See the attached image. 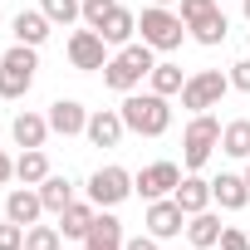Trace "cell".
Returning a JSON list of instances; mask_svg holds the SVG:
<instances>
[{
    "label": "cell",
    "instance_id": "1",
    "mask_svg": "<svg viewBox=\"0 0 250 250\" xmlns=\"http://www.w3.org/2000/svg\"><path fill=\"white\" fill-rule=\"evenodd\" d=\"M118 113L128 123V133H138V138H162L172 128V108L162 93H128Z\"/></svg>",
    "mask_w": 250,
    "mask_h": 250
},
{
    "label": "cell",
    "instance_id": "2",
    "mask_svg": "<svg viewBox=\"0 0 250 250\" xmlns=\"http://www.w3.org/2000/svg\"><path fill=\"white\" fill-rule=\"evenodd\" d=\"M35 69H40L35 44H15V49H5V59H0V98H20V93H30Z\"/></svg>",
    "mask_w": 250,
    "mask_h": 250
},
{
    "label": "cell",
    "instance_id": "3",
    "mask_svg": "<svg viewBox=\"0 0 250 250\" xmlns=\"http://www.w3.org/2000/svg\"><path fill=\"white\" fill-rule=\"evenodd\" d=\"M216 143H221V123H216L211 113H196V118L187 123V133H182V162H187V172L206 167V157H211Z\"/></svg>",
    "mask_w": 250,
    "mask_h": 250
},
{
    "label": "cell",
    "instance_id": "4",
    "mask_svg": "<svg viewBox=\"0 0 250 250\" xmlns=\"http://www.w3.org/2000/svg\"><path fill=\"white\" fill-rule=\"evenodd\" d=\"M138 30H143V44H152V49H182V35H187L182 15H172L167 5H147Z\"/></svg>",
    "mask_w": 250,
    "mask_h": 250
},
{
    "label": "cell",
    "instance_id": "5",
    "mask_svg": "<svg viewBox=\"0 0 250 250\" xmlns=\"http://www.w3.org/2000/svg\"><path fill=\"white\" fill-rule=\"evenodd\" d=\"M226 88H230V74H221V69H201V74H191V79L182 83V108L206 113V108H216V103L226 98Z\"/></svg>",
    "mask_w": 250,
    "mask_h": 250
},
{
    "label": "cell",
    "instance_id": "6",
    "mask_svg": "<svg viewBox=\"0 0 250 250\" xmlns=\"http://www.w3.org/2000/svg\"><path fill=\"white\" fill-rule=\"evenodd\" d=\"M133 196V177L123 172V167H98L88 177V201L93 206H118V201H128Z\"/></svg>",
    "mask_w": 250,
    "mask_h": 250
},
{
    "label": "cell",
    "instance_id": "7",
    "mask_svg": "<svg viewBox=\"0 0 250 250\" xmlns=\"http://www.w3.org/2000/svg\"><path fill=\"white\" fill-rule=\"evenodd\" d=\"M177 182H182V167H177V162H152V167H143V172L133 177V191H138L143 201H157V196H172Z\"/></svg>",
    "mask_w": 250,
    "mask_h": 250
},
{
    "label": "cell",
    "instance_id": "8",
    "mask_svg": "<svg viewBox=\"0 0 250 250\" xmlns=\"http://www.w3.org/2000/svg\"><path fill=\"white\" fill-rule=\"evenodd\" d=\"M69 64H74V69H103V64H108V40H103L98 30L69 35Z\"/></svg>",
    "mask_w": 250,
    "mask_h": 250
},
{
    "label": "cell",
    "instance_id": "9",
    "mask_svg": "<svg viewBox=\"0 0 250 250\" xmlns=\"http://www.w3.org/2000/svg\"><path fill=\"white\" fill-rule=\"evenodd\" d=\"M182 226H187V211H182L172 196H157V201H147V235H157V240H172V235H182Z\"/></svg>",
    "mask_w": 250,
    "mask_h": 250
},
{
    "label": "cell",
    "instance_id": "10",
    "mask_svg": "<svg viewBox=\"0 0 250 250\" xmlns=\"http://www.w3.org/2000/svg\"><path fill=\"white\" fill-rule=\"evenodd\" d=\"M143 79H147V69H143L128 49H118V54L103 64V83H108V88H118V93H133Z\"/></svg>",
    "mask_w": 250,
    "mask_h": 250
},
{
    "label": "cell",
    "instance_id": "11",
    "mask_svg": "<svg viewBox=\"0 0 250 250\" xmlns=\"http://www.w3.org/2000/svg\"><path fill=\"white\" fill-rule=\"evenodd\" d=\"M88 143L93 147H118L123 143V133H128V123H123V113L118 108H98V113H88Z\"/></svg>",
    "mask_w": 250,
    "mask_h": 250
},
{
    "label": "cell",
    "instance_id": "12",
    "mask_svg": "<svg viewBox=\"0 0 250 250\" xmlns=\"http://www.w3.org/2000/svg\"><path fill=\"white\" fill-rule=\"evenodd\" d=\"M49 128L59 133V138H74V133H83L88 128V108L79 103V98H59V103H49Z\"/></svg>",
    "mask_w": 250,
    "mask_h": 250
},
{
    "label": "cell",
    "instance_id": "13",
    "mask_svg": "<svg viewBox=\"0 0 250 250\" xmlns=\"http://www.w3.org/2000/svg\"><path fill=\"white\" fill-rule=\"evenodd\" d=\"M40 211H44V201H40V191H35V187H15V191L5 196V216H10L15 226H25V230L40 221Z\"/></svg>",
    "mask_w": 250,
    "mask_h": 250
},
{
    "label": "cell",
    "instance_id": "14",
    "mask_svg": "<svg viewBox=\"0 0 250 250\" xmlns=\"http://www.w3.org/2000/svg\"><path fill=\"white\" fill-rule=\"evenodd\" d=\"M123 240H128V235H123V221L118 216H93V230L83 235V250H123Z\"/></svg>",
    "mask_w": 250,
    "mask_h": 250
},
{
    "label": "cell",
    "instance_id": "15",
    "mask_svg": "<svg viewBox=\"0 0 250 250\" xmlns=\"http://www.w3.org/2000/svg\"><path fill=\"white\" fill-rule=\"evenodd\" d=\"M49 25H54V20H49L44 10H20V15H15V44H35V49H40V44L49 40Z\"/></svg>",
    "mask_w": 250,
    "mask_h": 250
},
{
    "label": "cell",
    "instance_id": "16",
    "mask_svg": "<svg viewBox=\"0 0 250 250\" xmlns=\"http://www.w3.org/2000/svg\"><path fill=\"white\" fill-rule=\"evenodd\" d=\"M211 201H221L226 211H240V206L250 201V187H245V177H235V172H221V177L211 182Z\"/></svg>",
    "mask_w": 250,
    "mask_h": 250
},
{
    "label": "cell",
    "instance_id": "17",
    "mask_svg": "<svg viewBox=\"0 0 250 250\" xmlns=\"http://www.w3.org/2000/svg\"><path fill=\"white\" fill-rule=\"evenodd\" d=\"M172 201H177L187 216H196V211H206V206H211V182H201V177H182V182H177V191H172Z\"/></svg>",
    "mask_w": 250,
    "mask_h": 250
},
{
    "label": "cell",
    "instance_id": "18",
    "mask_svg": "<svg viewBox=\"0 0 250 250\" xmlns=\"http://www.w3.org/2000/svg\"><path fill=\"white\" fill-rule=\"evenodd\" d=\"M10 133H15L20 147H44V138H49L54 128H49V118H40V113H15Z\"/></svg>",
    "mask_w": 250,
    "mask_h": 250
},
{
    "label": "cell",
    "instance_id": "19",
    "mask_svg": "<svg viewBox=\"0 0 250 250\" xmlns=\"http://www.w3.org/2000/svg\"><path fill=\"white\" fill-rule=\"evenodd\" d=\"M221 221L211 216V211H196V216H187V240L196 245V250H211V245H221Z\"/></svg>",
    "mask_w": 250,
    "mask_h": 250
},
{
    "label": "cell",
    "instance_id": "20",
    "mask_svg": "<svg viewBox=\"0 0 250 250\" xmlns=\"http://www.w3.org/2000/svg\"><path fill=\"white\" fill-rule=\"evenodd\" d=\"M187 30H191V40L206 44V49H211V44H226V10L216 5V10H206L201 20H191Z\"/></svg>",
    "mask_w": 250,
    "mask_h": 250
},
{
    "label": "cell",
    "instance_id": "21",
    "mask_svg": "<svg viewBox=\"0 0 250 250\" xmlns=\"http://www.w3.org/2000/svg\"><path fill=\"white\" fill-rule=\"evenodd\" d=\"M93 216H98V211H93V201H69V206L59 211V230L83 240V235L93 230Z\"/></svg>",
    "mask_w": 250,
    "mask_h": 250
},
{
    "label": "cell",
    "instance_id": "22",
    "mask_svg": "<svg viewBox=\"0 0 250 250\" xmlns=\"http://www.w3.org/2000/svg\"><path fill=\"white\" fill-rule=\"evenodd\" d=\"M15 177H20L25 187H40V182L49 177V157H44V147H25L20 162H15Z\"/></svg>",
    "mask_w": 250,
    "mask_h": 250
},
{
    "label": "cell",
    "instance_id": "23",
    "mask_svg": "<svg viewBox=\"0 0 250 250\" xmlns=\"http://www.w3.org/2000/svg\"><path fill=\"white\" fill-rule=\"evenodd\" d=\"M40 201H44V211H54V216H59V211L74 201V187H69V177H54V172H49V177L40 182Z\"/></svg>",
    "mask_w": 250,
    "mask_h": 250
},
{
    "label": "cell",
    "instance_id": "24",
    "mask_svg": "<svg viewBox=\"0 0 250 250\" xmlns=\"http://www.w3.org/2000/svg\"><path fill=\"white\" fill-rule=\"evenodd\" d=\"M221 152L230 157H250V118H235L221 128Z\"/></svg>",
    "mask_w": 250,
    "mask_h": 250
},
{
    "label": "cell",
    "instance_id": "25",
    "mask_svg": "<svg viewBox=\"0 0 250 250\" xmlns=\"http://www.w3.org/2000/svg\"><path fill=\"white\" fill-rule=\"evenodd\" d=\"M133 30H138L133 10H123V5H118V10H113V15L103 20V30H98V35H103L108 44H128V40H133Z\"/></svg>",
    "mask_w": 250,
    "mask_h": 250
},
{
    "label": "cell",
    "instance_id": "26",
    "mask_svg": "<svg viewBox=\"0 0 250 250\" xmlns=\"http://www.w3.org/2000/svg\"><path fill=\"white\" fill-rule=\"evenodd\" d=\"M147 79H152V93H162V98H172V93H182V83H187L177 64H157V69H152Z\"/></svg>",
    "mask_w": 250,
    "mask_h": 250
},
{
    "label": "cell",
    "instance_id": "27",
    "mask_svg": "<svg viewBox=\"0 0 250 250\" xmlns=\"http://www.w3.org/2000/svg\"><path fill=\"white\" fill-rule=\"evenodd\" d=\"M59 240H64L59 226H30L25 230V250H59Z\"/></svg>",
    "mask_w": 250,
    "mask_h": 250
},
{
    "label": "cell",
    "instance_id": "28",
    "mask_svg": "<svg viewBox=\"0 0 250 250\" xmlns=\"http://www.w3.org/2000/svg\"><path fill=\"white\" fill-rule=\"evenodd\" d=\"M44 15L54 25H74V20H83V0H44Z\"/></svg>",
    "mask_w": 250,
    "mask_h": 250
},
{
    "label": "cell",
    "instance_id": "29",
    "mask_svg": "<svg viewBox=\"0 0 250 250\" xmlns=\"http://www.w3.org/2000/svg\"><path fill=\"white\" fill-rule=\"evenodd\" d=\"M118 10V0H83V25L88 30H103V20Z\"/></svg>",
    "mask_w": 250,
    "mask_h": 250
},
{
    "label": "cell",
    "instance_id": "30",
    "mask_svg": "<svg viewBox=\"0 0 250 250\" xmlns=\"http://www.w3.org/2000/svg\"><path fill=\"white\" fill-rule=\"evenodd\" d=\"M0 250H25V226H15L5 216V226H0Z\"/></svg>",
    "mask_w": 250,
    "mask_h": 250
},
{
    "label": "cell",
    "instance_id": "31",
    "mask_svg": "<svg viewBox=\"0 0 250 250\" xmlns=\"http://www.w3.org/2000/svg\"><path fill=\"white\" fill-rule=\"evenodd\" d=\"M206 10H216V0H182V25H191V20H201Z\"/></svg>",
    "mask_w": 250,
    "mask_h": 250
},
{
    "label": "cell",
    "instance_id": "32",
    "mask_svg": "<svg viewBox=\"0 0 250 250\" xmlns=\"http://www.w3.org/2000/svg\"><path fill=\"white\" fill-rule=\"evenodd\" d=\"M221 250H250V235L235 230V226H226V230H221Z\"/></svg>",
    "mask_w": 250,
    "mask_h": 250
},
{
    "label": "cell",
    "instance_id": "33",
    "mask_svg": "<svg viewBox=\"0 0 250 250\" xmlns=\"http://www.w3.org/2000/svg\"><path fill=\"white\" fill-rule=\"evenodd\" d=\"M230 88H240V93H250V59H240V64H230Z\"/></svg>",
    "mask_w": 250,
    "mask_h": 250
},
{
    "label": "cell",
    "instance_id": "34",
    "mask_svg": "<svg viewBox=\"0 0 250 250\" xmlns=\"http://www.w3.org/2000/svg\"><path fill=\"white\" fill-rule=\"evenodd\" d=\"M123 250H157V235H133V240H123Z\"/></svg>",
    "mask_w": 250,
    "mask_h": 250
},
{
    "label": "cell",
    "instance_id": "35",
    "mask_svg": "<svg viewBox=\"0 0 250 250\" xmlns=\"http://www.w3.org/2000/svg\"><path fill=\"white\" fill-rule=\"evenodd\" d=\"M10 177H15V162H10V157H5V152H0V187H5V182H10Z\"/></svg>",
    "mask_w": 250,
    "mask_h": 250
},
{
    "label": "cell",
    "instance_id": "36",
    "mask_svg": "<svg viewBox=\"0 0 250 250\" xmlns=\"http://www.w3.org/2000/svg\"><path fill=\"white\" fill-rule=\"evenodd\" d=\"M152 5H172V0H152Z\"/></svg>",
    "mask_w": 250,
    "mask_h": 250
},
{
    "label": "cell",
    "instance_id": "37",
    "mask_svg": "<svg viewBox=\"0 0 250 250\" xmlns=\"http://www.w3.org/2000/svg\"><path fill=\"white\" fill-rule=\"evenodd\" d=\"M245 20H250V0H245Z\"/></svg>",
    "mask_w": 250,
    "mask_h": 250
},
{
    "label": "cell",
    "instance_id": "38",
    "mask_svg": "<svg viewBox=\"0 0 250 250\" xmlns=\"http://www.w3.org/2000/svg\"><path fill=\"white\" fill-rule=\"evenodd\" d=\"M245 187H250V167H245Z\"/></svg>",
    "mask_w": 250,
    "mask_h": 250
}]
</instances>
